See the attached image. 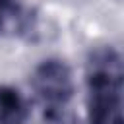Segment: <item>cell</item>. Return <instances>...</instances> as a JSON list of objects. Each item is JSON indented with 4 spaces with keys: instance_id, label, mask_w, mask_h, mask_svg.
<instances>
[{
    "instance_id": "cell-1",
    "label": "cell",
    "mask_w": 124,
    "mask_h": 124,
    "mask_svg": "<svg viewBox=\"0 0 124 124\" xmlns=\"http://www.w3.org/2000/svg\"><path fill=\"white\" fill-rule=\"evenodd\" d=\"M87 124H122V58L116 48H95L85 66Z\"/></svg>"
},
{
    "instance_id": "cell-2",
    "label": "cell",
    "mask_w": 124,
    "mask_h": 124,
    "mask_svg": "<svg viewBox=\"0 0 124 124\" xmlns=\"http://www.w3.org/2000/svg\"><path fill=\"white\" fill-rule=\"evenodd\" d=\"M31 85L43 108L45 120L50 124H62L76 93L70 66L58 58L43 60L33 72Z\"/></svg>"
},
{
    "instance_id": "cell-3",
    "label": "cell",
    "mask_w": 124,
    "mask_h": 124,
    "mask_svg": "<svg viewBox=\"0 0 124 124\" xmlns=\"http://www.w3.org/2000/svg\"><path fill=\"white\" fill-rule=\"evenodd\" d=\"M29 116L23 95L12 85H0V124H25Z\"/></svg>"
},
{
    "instance_id": "cell-4",
    "label": "cell",
    "mask_w": 124,
    "mask_h": 124,
    "mask_svg": "<svg viewBox=\"0 0 124 124\" xmlns=\"http://www.w3.org/2000/svg\"><path fill=\"white\" fill-rule=\"evenodd\" d=\"M21 16V8L17 0H0V31L6 27L8 21H14Z\"/></svg>"
}]
</instances>
